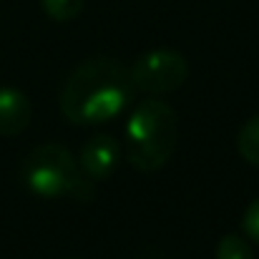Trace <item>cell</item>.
Segmentation results:
<instances>
[{
    "label": "cell",
    "mask_w": 259,
    "mask_h": 259,
    "mask_svg": "<svg viewBox=\"0 0 259 259\" xmlns=\"http://www.w3.org/2000/svg\"><path fill=\"white\" fill-rule=\"evenodd\" d=\"M237 151L239 156L252 164V166H259V113L252 116L237 134Z\"/></svg>",
    "instance_id": "cell-7"
},
{
    "label": "cell",
    "mask_w": 259,
    "mask_h": 259,
    "mask_svg": "<svg viewBox=\"0 0 259 259\" xmlns=\"http://www.w3.org/2000/svg\"><path fill=\"white\" fill-rule=\"evenodd\" d=\"M83 3L86 0H40L46 15L56 23H68V20H76L83 10Z\"/></svg>",
    "instance_id": "cell-9"
},
{
    "label": "cell",
    "mask_w": 259,
    "mask_h": 259,
    "mask_svg": "<svg viewBox=\"0 0 259 259\" xmlns=\"http://www.w3.org/2000/svg\"><path fill=\"white\" fill-rule=\"evenodd\" d=\"M242 229H244V234H247L252 242L259 244V199H254V201L247 206V211H244V217H242Z\"/></svg>",
    "instance_id": "cell-10"
},
{
    "label": "cell",
    "mask_w": 259,
    "mask_h": 259,
    "mask_svg": "<svg viewBox=\"0 0 259 259\" xmlns=\"http://www.w3.org/2000/svg\"><path fill=\"white\" fill-rule=\"evenodd\" d=\"M214 259H254V249H252V244L244 237L229 232V234H224L217 242Z\"/></svg>",
    "instance_id": "cell-8"
},
{
    "label": "cell",
    "mask_w": 259,
    "mask_h": 259,
    "mask_svg": "<svg viewBox=\"0 0 259 259\" xmlns=\"http://www.w3.org/2000/svg\"><path fill=\"white\" fill-rule=\"evenodd\" d=\"M189 76V63L186 58L174 51V48H154L146 51L134 66H131V78L134 86L149 96L159 93H171L179 86H184Z\"/></svg>",
    "instance_id": "cell-4"
},
{
    "label": "cell",
    "mask_w": 259,
    "mask_h": 259,
    "mask_svg": "<svg viewBox=\"0 0 259 259\" xmlns=\"http://www.w3.org/2000/svg\"><path fill=\"white\" fill-rule=\"evenodd\" d=\"M33 118L30 98L13 86L0 88V136H18Z\"/></svg>",
    "instance_id": "cell-6"
},
{
    "label": "cell",
    "mask_w": 259,
    "mask_h": 259,
    "mask_svg": "<svg viewBox=\"0 0 259 259\" xmlns=\"http://www.w3.org/2000/svg\"><path fill=\"white\" fill-rule=\"evenodd\" d=\"M134 91L136 86L131 78V68H126L116 58L101 56L88 58L73 68L61 91L58 103L66 121L93 126L123 113L134 98Z\"/></svg>",
    "instance_id": "cell-1"
},
{
    "label": "cell",
    "mask_w": 259,
    "mask_h": 259,
    "mask_svg": "<svg viewBox=\"0 0 259 259\" xmlns=\"http://www.w3.org/2000/svg\"><path fill=\"white\" fill-rule=\"evenodd\" d=\"M118 159H121V144L111 134H96V136H91L86 144H83L81 154H78L81 169L93 181L108 179L111 174L116 171Z\"/></svg>",
    "instance_id": "cell-5"
},
{
    "label": "cell",
    "mask_w": 259,
    "mask_h": 259,
    "mask_svg": "<svg viewBox=\"0 0 259 259\" xmlns=\"http://www.w3.org/2000/svg\"><path fill=\"white\" fill-rule=\"evenodd\" d=\"M23 184L40 199H93V179H88L78 159L61 144H40L23 161Z\"/></svg>",
    "instance_id": "cell-3"
},
{
    "label": "cell",
    "mask_w": 259,
    "mask_h": 259,
    "mask_svg": "<svg viewBox=\"0 0 259 259\" xmlns=\"http://www.w3.org/2000/svg\"><path fill=\"white\" fill-rule=\"evenodd\" d=\"M179 118L176 111L161 98H146L134 106L126 123L128 164L141 174L159 171L176 149Z\"/></svg>",
    "instance_id": "cell-2"
}]
</instances>
